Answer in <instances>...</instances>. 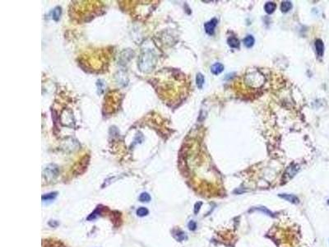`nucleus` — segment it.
I'll return each mask as SVG.
<instances>
[{"mask_svg": "<svg viewBox=\"0 0 329 247\" xmlns=\"http://www.w3.org/2000/svg\"><path fill=\"white\" fill-rule=\"evenodd\" d=\"M156 64V57L151 50H145L141 54L138 67L142 72H150Z\"/></svg>", "mask_w": 329, "mask_h": 247, "instance_id": "1", "label": "nucleus"}, {"mask_svg": "<svg viewBox=\"0 0 329 247\" xmlns=\"http://www.w3.org/2000/svg\"><path fill=\"white\" fill-rule=\"evenodd\" d=\"M217 22H218L217 19L213 18L212 19L211 21L207 22V23H205L204 28H205L206 33L208 34V35H210V36H212L214 34V31H215V28H216V26L217 25Z\"/></svg>", "mask_w": 329, "mask_h": 247, "instance_id": "2", "label": "nucleus"}, {"mask_svg": "<svg viewBox=\"0 0 329 247\" xmlns=\"http://www.w3.org/2000/svg\"><path fill=\"white\" fill-rule=\"evenodd\" d=\"M224 70V65L220 63H216L211 68V71L214 75H218L221 74Z\"/></svg>", "mask_w": 329, "mask_h": 247, "instance_id": "3", "label": "nucleus"}, {"mask_svg": "<svg viewBox=\"0 0 329 247\" xmlns=\"http://www.w3.org/2000/svg\"><path fill=\"white\" fill-rule=\"evenodd\" d=\"M279 197L281 198H283V199H285V200H287V201H289V202H291V203H292V204H297L299 202V198L298 197H296L295 195H293V194H279Z\"/></svg>", "mask_w": 329, "mask_h": 247, "instance_id": "4", "label": "nucleus"}, {"mask_svg": "<svg viewBox=\"0 0 329 247\" xmlns=\"http://www.w3.org/2000/svg\"><path fill=\"white\" fill-rule=\"evenodd\" d=\"M315 48H316V52H317L318 55L319 57H322L323 55V52H324V45H323V41L321 40H317L315 41Z\"/></svg>", "mask_w": 329, "mask_h": 247, "instance_id": "5", "label": "nucleus"}, {"mask_svg": "<svg viewBox=\"0 0 329 247\" xmlns=\"http://www.w3.org/2000/svg\"><path fill=\"white\" fill-rule=\"evenodd\" d=\"M276 8V4L274 2H268L265 6H264V9H265V12H267L268 14H272L275 12Z\"/></svg>", "mask_w": 329, "mask_h": 247, "instance_id": "6", "label": "nucleus"}, {"mask_svg": "<svg viewBox=\"0 0 329 247\" xmlns=\"http://www.w3.org/2000/svg\"><path fill=\"white\" fill-rule=\"evenodd\" d=\"M227 43L230 45V47L234 49H238L239 47V40L235 37H229L227 40Z\"/></svg>", "mask_w": 329, "mask_h": 247, "instance_id": "7", "label": "nucleus"}, {"mask_svg": "<svg viewBox=\"0 0 329 247\" xmlns=\"http://www.w3.org/2000/svg\"><path fill=\"white\" fill-rule=\"evenodd\" d=\"M62 15V8L60 7H56L52 11V18L55 22H58Z\"/></svg>", "mask_w": 329, "mask_h": 247, "instance_id": "8", "label": "nucleus"}, {"mask_svg": "<svg viewBox=\"0 0 329 247\" xmlns=\"http://www.w3.org/2000/svg\"><path fill=\"white\" fill-rule=\"evenodd\" d=\"M292 8V3L290 1H284L280 4V10L282 12H289Z\"/></svg>", "mask_w": 329, "mask_h": 247, "instance_id": "9", "label": "nucleus"}, {"mask_svg": "<svg viewBox=\"0 0 329 247\" xmlns=\"http://www.w3.org/2000/svg\"><path fill=\"white\" fill-rule=\"evenodd\" d=\"M254 42H255L254 38H253V36H250V35L249 36H247L244 39V45H245L247 48H251V47L254 45Z\"/></svg>", "mask_w": 329, "mask_h": 247, "instance_id": "10", "label": "nucleus"}, {"mask_svg": "<svg viewBox=\"0 0 329 247\" xmlns=\"http://www.w3.org/2000/svg\"><path fill=\"white\" fill-rule=\"evenodd\" d=\"M299 170V168H297V167L295 166V167H293V166H291V167H289L288 169H287V173H286V176L287 175H289V179H291V178H292L293 176L295 175V173L297 172V171Z\"/></svg>", "mask_w": 329, "mask_h": 247, "instance_id": "11", "label": "nucleus"}, {"mask_svg": "<svg viewBox=\"0 0 329 247\" xmlns=\"http://www.w3.org/2000/svg\"><path fill=\"white\" fill-rule=\"evenodd\" d=\"M196 83L198 88L201 89L203 84H204V76L202 74H198L196 77Z\"/></svg>", "mask_w": 329, "mask_h": 247, "instance_id": "12", "label": "nucleus"}, {"mask_svg": "<svg viewBox=\"0 0 329 247\" xmlns=\"http://www.w3.org/2000/svg\"><path fill=\"white\" fill-rule=\"evenodd\" d=\"M139 199H140L141 202H149L151 199V197L147 193H142L139 197Z\"/></svg>", "mask_w": 329, "mask_h": 247, "instance_id": "13", "label": "nucleus"}, {"mask_svg": "<svg viewBox=\"0 0 329 247\" xmlns=\"http://www.w3.org/2000/svg\"><path fill=\"white\" fill-rule=\"evenodd\" d=\"M147 213H148V210L145 209V208H140L137 211V214L140 217L146 216Z\"/></svg>", "mask_w": 329, "mask_h": 247, "instance_id": "14", "label": "nucleus"}, {"mask_svg": "<svg viewBox=\"0 0 329 247\" xmlns=\"http://www.w3.org/2000/svg\"><path fill=\"white\" fill-rule=\"evenodd\" d=\"M175 236H176L177 240L178 241H183V239L185 238V236H184V234H183L182 231H177L176 235H175Z\"/></svg>", "mask_w": 329, "mask_h": 247, "instance_id": "15", "label": "nucleus"}, {"mask_svg": "<svg viewBox=\"0 0 329 247\" xmlns=\"http://www.w3.org/2000/svg\"><path fill=\"white\" fill-rule=\"evenodd\" d=\"M189 227L191 231H193V230H195L196 227H197V225H196L195 222L191 221V222L189 223Z\"/></svg>", "mask_w": 329, "mask_h": 247, "instance_id": "16", "label": "nucleus"}, {"mask_svg": "<svg viewBox=\"0 0 329 247\" xmlns=\"http://www.w3.org/2000/svg\"><path fill=\"white\" fill-rule=\"evenodd\" d=\"M55 194L54 193V194H47V195H45V196H43L42 198H43V200H44V199L48 200L49 198H53L55 197Z\"/></svg>", "mask_w": 329, "mask_h": 247, "instance_id": "17", "label": "nucleus"}, {"mask_svg": "<svg viewBox=\"0 0 329 247\" xmlns=\"http://www.w3.org/2000/svg\"><path fill=\"white\" fill-rule=\"evenodd\" d=\"M200 206H201V203H198V204H195V209H194V213H198V211L200 209Z\"/></svg>", "mask_w": 329, "mask_h": 247, "instance_id": "18", "label": "nucleus"}, {"mask_svg": "<svg viewBox=\"0 0 329 247\" xmlns=\"http://www.w3.org/2000/svg\"><path fill=\"white\" fill-rule=\"evenodd\" d=\"M328 204H329V201H328Z\"/></svg>", "mask_w": 329, "mask_h": 247, "instance_id": "19", "label": "nucleus"}]
</instances>
